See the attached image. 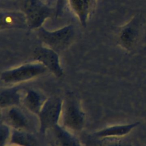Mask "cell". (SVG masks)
<instances>
[{
	"label": "cell",
	"mask_w": 146,
	"mask_h": 146,
	"mask_svg": "<svg viewBox=\"0 0 146 146\" xmlns=\"http://www.w3.org/2000/svg\"><path fill=\"white\" fill-rule=\"evenodd\" d=\"M10 142L16 146H36L35 139L23 131L15 129L10 137Z\"/></svg>",
	"instance_id": "obj_15"
},
{
	"label": "cell",
	"mask_w": 146,
	"mask_h": 146,
	"mask_svg": "<svg viewBox=\"0 0 146 146\" xmlns=\"http://www.w3.org/2000/svg\"><path fill=\"white\" fill-rule=\"evenodd\" d=\"M63 124L66 128L74 131H80L84 123V113L76 96L68 93L63 101Z\"/></svg>",
	"instance_id": "obj_3"
},
{
	"label": "cell",
	"mask_w": 146,
	"mask_h": 146,
	"mask_svg": "<svg viewBox=\"0 0 146 146\" xmlns=\"http://www.w3.org/2000/svg\"><path fill=\"white\" fill-rule=\"evenodd\" d=\"M66 2H68L81 25L86 27L94 6L88 0H56V18L62 15Z\"/></svg>",
	"instance_id": "obj_8"
},
{
	"label": "cell",
	"mask_w": 146,
	"mask_h": 146,
	"mask_svg": "<svg viewBox=\"0 0 146 146\" xmlns=\"http://www.w3.org/2000/svg\"><path fill=\"white\" fill-rule=\"evenodd\" d=\"M142 23L141 15L136 14L119 28L116 34V41L122 48L127 51L134 48L141 35Z\"/></svg>",
	"instance_id": "obj_5"
},
{
	"label": "cell",
	"mask_w": 146,
	"mask_h": 146,
	"mask_svg": "<svg viewBox=\"0 0 146 146\" xmlns=\"http://www.w3.org/2000/svg\"><path fill=\"white\" fill-rule=\"evenodd\" d=\"M46 99L39 92L29 90L25 94L23 99L25 107L32 113L38 115Z\"/></svg>",
	"instance_id": "obj_11"
},
{
	"label": "cell",
	"mask_w": 146,
	"mask_h": 146,
	"mask_svg": "<svg viewBox=\"0 0 146 146\" xmlns=\"http://www.w3.org/2000/svg\"><path fill=\"white\" fill-rule=\"evenodd\" d=\"M53 129L57 140L61 146H80L76 138L66 128L57 124Z\"/></svg>",
	"instance_id": "obj_14"
},
{
	"label": "cell",
	"mask_w": 146,
	"mask_h": 146,
	"mask_svg": "<svg viewBox=\"0 0 146 146\" xmlns=\"http://www.w3.org/2000/svg\"><path fill=\"white\" fill-rule=\"evenodd\" d=\"M36 30L39 40L46 46L57 52L66 49L70 46L75 36V27L72 24L52 31L48 30L43 26Z\"/></svg>",
	"instance_id": "obj_1"
},
{
	"label": "cell",
	"mask_w": 146,
	"mask_h": 146,
	"mask_svg": "<svg viewBox=\"0 0 146 146\" xmlns=\"http://www.w3.org/2000/svg\"><path fill=\"white\" fill-rule=\"evenodd\" d=\"M0 29H29L27 19L25 13L21 11H1Z\"/></svg>",
	"instance_id": "obj_9"
},
{
	"label": "cell",
	"mask_w": 146,
	"mask_h": 146,
	"mask_svg": "<svg viewBox=\"0 0 146 146\" xmlns=\"http://www.w3.org/2000/svg\"><path fill=\"white\" fill-rule=\"evenodd\" d=\"M43 1H45V0H43Z\"/></svg>",
	"instance_id": "obj_18"
},
{
	"label": "cell",
	"mask_w": 146,
	"mask_h": 146,
	"mask_svg": "<svg viewBox=\"0 0 146 146\" xmlns=\"http://www.w3.org/2000/svg\"><path fill=\"white\" fill-rule=\"evenodd\" d=\"M21 101V95L19 90L17 87L4 89L1 92V107L18 105Z\"/></svg>",
	"instance_id": "obj_13"
},
{
	"label": "cell",
	"mask_w": 146,
	"mask_h": 146,
	"mask_svg": "<svg viewBox=\"0 0 146 146\" xmlns=\"http://www.w3.org/2000/svg\"><path fill=\"white\" fill-rule=\"evenodd\" d=\"M140 123L137 121L128 124L113 125L105 128L98 131L93 135L94 136L100 138L104 137H120L130 133L133 129L139 125Z\"/></svg>",
	"instance_id": "obj_10"
},
{
	"label": "cell",
	"mask_w": 146,
	"mask_h": 146,
	"mask_svg": "<svg viewBox=\"0 0 146 146\" xmlns=\"http://www.w3.org/2000/svg\"><path fill=\"white\" fill-rule=\"evenodd\" d=\"M7 119L15 129L23 131L28 128L29 121L24 113L19 108L11 107L7 113Z\"/></svg>",
	"instance_id": "obj_12"
},
{
	"label": "cell",
	"mask_w": 146,
	"mask_h": 146,
	"mask_svg": "<svg viewBox=\"0 0 146 146\" xmlns=\"http://www.w3.org/2000/svg\"><path fill=\"white\" fill-rule=\"evenodd\" d=\"M86 146H132L127 142L121 140L119 137L100 138L93 136L85 144Z\"/></svg>",
	"instance_id": "obj_16"
},
{
	"label": "cell",
	"mask_w": 146,
	"mask_h": 146,
	"mask_svg": "<svg viewBox=\"0 0 146 146\" xmlns=\"http://www.w3.org/2000/svg\"><path fill=\"white\" fill-rule=\"evenodd\" d=\"M62 107L63 100L59 98L53 96L45 100L38 115L40 121V131L42 133L58 124Z\"/></svg>",
	"instance_id": "obj_6"
},
{
	"label": "cell",
	"mask_w": 146,
	"mask_h": 146,
	"mask_svg": "<svg viewBox=\"0 0 146 146\" xmlns=\"http://www.w3.org/2000/svg\"><path fill=\"white\" fill-rule=\"evenodd\" d=\"M22 11L26 15L29 30H37L47 19L56 18V7L46 4L43 0H25Z\"/></svg>",
	"instance_id": "obj_2"
},
{
	"label": "cell",
	"mask_w": 146,
	"mask_h": 146,
	"mask_svg": "<svg viewBox=\"0 0 146 146\" xmlns=\"http://www.w3.org/2000/svg\"><path fill=\"white\" fill-rule=\"evenodd\" d=\"M0 137H1V146H2L8 140L10 136V129L8 126L6 124L1 125L0 131Z\"/></svg>",
	"instance_id": "obj_17"
},
{
	"label": "cell",
	"mask_w": 146,
	"mask_h": 146,
	"mask_svg": "<svg viewBox=\"0 0 146 146\" xmlns=\"http://www.w3.org/2000/svg\"><path fill=\"white\" fill-rule=\"evenodd\" d=\"M47 70L42 64L36 61L3 71L1 73V79L5 83L16 84L37 77Z\"/></svg>",
	"instance_id": "obj_4"
},
{
	"label": "cell",
	"mask_w": 146,
	"mask_h": 146,
	"mask_svg": "<svg viewBox=\"0 0 146 146\" xmlns=\"http://www.w3.org/2000/svg\"><path fill=\"white\" fill-rule=\"evenodd\" d=\"M33 56L35 61L42 64L55 76H62L63 70L60 63L58 52L56 51L41 45L34 50Z\"/></svg>",
	"instance_id": "obj_7"
}]
</instances>
